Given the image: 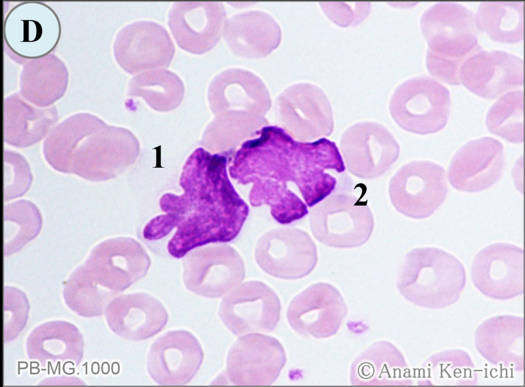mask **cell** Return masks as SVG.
<instances>
[{
    "mask_svg": "<svg viewBox=\"0 0 525 387\" xmlns=\"http://www.w3.org/2000/svg\"><path fill=\"white\" fill-rule=\"evenodd\" d=\"M120 129L88 113L75 115L61 136L52 167L87 180L114 177L122 165Z\"/></svg>",
    "mask_w": 525,
    "mask_h": 387,
    "instance_id": "obj_1",
    "label": "cell"
},
{
    "mask_svg": "<svg viewBox=\"0 0 525 387\" xmlns=\"http://www.w3.org/2000/svg\"><path fill=\"white\" fill-rule=\"evenodd\" d=\"M420 27L428 44L429 73L447 84H457L462 63L481 49L473 12L457 3L438 2L423 12Z\"/></svg>",
    "mask_w": 525,
    "mask_h": 387,
    "instance_id": "obj_2",
    "label": "cell"
},
{
    "mask_svg": "<svg viewBox=\"0 0 525 387\" xmlns=\"http://www.w3.org/2000/svg\"><path fill=\"white\" fill-rule=\"evenodd\" d=\"M466 282L462 263L453 255L435 247L410 251L397 279L400 293L412 301L429 297L457 295Z\"/></svg>",
    "mask_w": 525,
    "mask_h": 387,
    "instance_id": "obj_3",
    "label": "cell"
},
{
    "mask_svg": "<svg viewBox=\"0 0 525 387\" xmlns=\"http://www.w3.org/2000/svg\"><path fill=\"white\" fill-rule=\"evenodd\" d=\"M450 107L449 90L425 76L413 77L399 85L389 103L391 114L398 125L420 135L443 129L449 119Z\"/></svg>",
    "mask_w": 525,
    "mask_h": 387,
    "instance_id": "obj_4",
    "label": "cell"
},
{
    "mask_svg": "<svg viewBox=\"0 0 525 387\" xmlns=\"http://www.w3.org/2000/svg\"><path fill=\"white\" fill-rule=\"evenodd\" d=\"M310 223L317 240L337 248L363 245L374 228L373 215L367 203L345 194L332 195L312 209Z\"/></svg>",
    "mask_w": 525,
    "mask_h": 387,
    "instance_id": "obj_5",
    "label": "cell"
},
{
    "mask_svg": "<svg viewBox=\"0 0 525 387\" xmlns=\"http://www.w3.org/2000/svg\"><path fill=\"white\" fill-rule=\"evenodd\" d=\"M448 191L444 168L426 160L403 166L389 186L390 199L395 209L414 219L432 215L444 202Z\"/></svg>",
    "mask_w": 525,
    "mask_h": 387,
    "instance_id": "obj_6",
    "label": "cell"
},
{
    "mask_svg": "<svg viewBox=\"0 0 525 387\" xmlns=\"http://www.w3.org/2000/svg\"><path fill=\"white\" fill-rule=\"evenodd\" d=\"M280 310L279 299L271 288L261 281H249L223 298L218 314L226 327L239 336L272 331Z\"/></svg>",
    "mask_w": 525,
    "mask_h": 387,
    "instance_id": "obj_7",
    "label": "cell"
},
{
    "mask_svg": "<svg viewBox=\"0 0 525 387\" xmlns=\"http://www.w3.org/2000/svg\"><path fill=\"white\" fill-rule=\"evenodd\" d=\"M286 362L284 349L276 338L260 334L239 337L229 351L225 375L236 385H269Z\"/></svg>",
    "mask_w": 525,
    "mask_h": 387,
    "instance_id": "obj_8",
    "label": "cell"
},
{
    "mask_svg": "<svg viewBox=\"0 0 525 387\" xmlns=\"http://www.w3.org/2000/svg\"><path fill=\"white\" fill-rule=\"evenodd\" d=\"M347 313V304L338 289L330 283L318 282L293 298L287 318L299 334L326 338L337 333Z\"/></svg>",
    "mask_w": 525,
    "mask_h": 387,
    "instance_id": "obj_9",
    "label": "cell"
},
{
    "mask_svg": "<svg viewBox=\"0 0 525 387\" xmlns=\"http://www.w3.org/2000/svg\"><path fill=\"white\" fill-rule=\"evenodd\" d=\"M256 260L266 272L285 279L302 278L314 269L317 261L316 247L306 232L281 228L266 233L259 240Z\"/></svg>",
    "mask_w": 525,
    "mask_h": 387,
    "instance_id": "obj_10",
    "label": "cell"
},
{
    "mask_svg": "<svg viewBox=\"0 0 525 387\" xmlns=\"http://www.w3.org/2000/svg\"><path fill=\"white\" fill-rule=\"evenodd\" d=\"M115 58L126 72L134 74L145 70L167 67L175 47L169 32L161 25L138 21L123 27L113 45Z\"/></svg>",
    "mask_w": 525,
    "mask_h": 387,
    "instance_id": "obj_11",
    "label": "cell"
},
{
    "mask_svg": "<svg viewBox=\"0 0 525 387\" xmlns=\"http://www.w3.org/2000/svg\"><path fill=\"white\" fill-rule=\"evenodd\" d=\"M204 352L198 340L189 331H169L152 344L147 366L151 378L160 385H184L199 371Z\"/></svg>",
    "mask_w": 525,
    "mask_h": 387,
    "instance_id": "obj_12",
    "label": "cell"
},
{
    "mask_svg": "<svg viewBox=\"0 0 525 387\" xmlns=\"http://www.w3.org/2000/svg\"><path fill=\"white\" fill-rule=\"evenodd\" d=\"M219 2H176L168 13V25L178 46L201 54L219 41L226 17Z\"/></svg>",
    "mask_w": 525,
    "mask_h": 387,
    "instance_id": "obj_13",
    "label": "cell"
},
{
    "mask_svg": "<svg viewBox=\"0 0 525 387\" xmlns=\"http://www.w3.org/2000/svg\"><path fill=\"white\" fill-rule=\"evenodd\" d=\"M361 123L343 134L340 148L349 170L362 178L382 174L399 154V147L384 127L374 123Z\"/></svg>",
    "mask_w": 525,
    "mask_h": 387,
    "instance_id": "obj_14",
    "label": "cell"
},
{
    "mask_svg": "<svg viewBox=\"0 0 525 387\" xmlns=\"http://www.w3.org/2000/svg\"><path fill=\"white\" fill-rule=\"evenodd\" d=\"M459 79L474 94L493 99L523 85V59L506 51L480 49L462 63Z\"/></svg>",
    "mask_w": 525,
    "mask_h": 387,
    "instance_id": "obj_15",
    "label": "cell"
},
{
    "mask_svg": "<svg viewBox=\"0 0 525 387\" xmlns=\"http://www.w3.org/2000/svg\"><path fill=\"white\" fill-rule=\"evenodd\" d=\"M504 166L502 144L483 137L467 142L455 153L449 166L448 179L457 190L480 192L499 179Z\"/></svg>",
    "mask_w": 525,
    "mask_h": 387,
    "instance_id": "obj_16",
    "label": "cell"
},
{
    "mask_svg": "<svg viewBox=\"0 0 525 387\" xmlns=\"http://www.w3.org/2000/svg\"><path fill=\"white\" fill-rule=\"evenodd\" d=\"M523 251L515 245L498 242L480 250L472 264L477 288L494 296L516 294L522 289Z\"/></svg>",
    "mask_w": 525,
    "mask_h": 387,
    "instance_id": "obj_17",
    "label": "cell"
},
{
    "mask_svg": "<svg viewBox=\"0 0 525 387\" xmlns=\"http://www.w3.org/2000/svg\"><path fill=\"white\" fill-rule=\"evenodd\" d=\"M169 316L161 302L145 293L125 294L115 298L108 311L112 330L128 340L141 341L160 332Z\"/></svg>",
    "mask_w": 525,
    "mask_h": 387,
    "instance_id": "obj_18",
    "label": "cell"
},
{
    "mask_svg": "<svg viewBox=\"0 0 525 387\" xmlns=\"http://www.w3.org/2000/svg\"><path fill=\"white\" fill-rule=\"evenodd\" d=\"M223 35L235 55L249 59L265 57L275 50L281 40V29L268 13L250 10L235 14L224 26Z\"/></svg>",
    "mask_w": 525,
    "mask_h": 387,
    "instance_id": "obj_19",
    "label": "cell"
},
{
    "mask_svg": "<svg viewBox=\"0 0 525 387\" xmlns=\"http://www.w3.org/2000/svg\"><path fill=\"white\" fill-rule=\"evenodd\" d=\"M210 260V263L186 264L183 278L190 291L203 297H220L243 280V260L231 247L216 246Z\"/></svg>",
    "mask_w": 525,
    "mask_h": 387,
    "instance_id": "obj_20",
    "label": "cell"
},
{
    "mask_svg": "<svg viewBox=\"0 0 525 387\" xmlns=\"http://www.w3.org/2000/svg\"><path fill=\"white\" fill-rule=\"evenodd\" d=\"M407 364L399 349L392 343H373L353 360L350 368L352 385L398 386L408 382Z\"/></svg>",
    "mask_w": 525,
    "mask_h": 387,
    "instance_id": "obj_21",
    "label": "cell"
},
{
    "mask_svg": "<svg viewBox=\"0 0 525 387\" xmlns=\"http://www.w3.org/2000/svg\"><path fill=\"white\" fill-rule=\"evenodd\" d=\"M58 119L54 106L36 108L15 93L3 101V140L16 147L32 146L48 134Z\"/></svg>",
    "mask_w": 525,
    "mask_h": 387,
    "instance_id": "obj_22",
    "label": "cell"
},
{
    "mask_svg": "<svg viewBox=\"0 0 525 387\" xmlns=\"http://www.w3.org/2000/svg\"><path fill=\"white\" fill-rule=\"evenodd\" d=\"M209 99L214 110L239 105L265 111L270 99L262 80L249 70L231 68L216 75L208 88Z\"/></svg>",
    "mask_w": 525,
    "mask_h": 387,
    "instance_id": "obj_23",
    "label": "cell"
},
{
    "mask_svg": "<svg viewBox=\"0 0 525 387\" xmlns=\"http://www.w3.org/2000/svg\"><path fill=\"white\" fill-rule=\"evenodd\" d=\"M68 78L66 65L55 55L31 58L24 64L21 73L19 93L33 105L47 107L64 95Z\"/></svg>",
    "mask_w": 525,
    "mask_h": 387,
    "instance_id": "obj_24",
    "label": "cell"
},
{
    "mask_svg": "<svg viewBox=\"0 0 525 387\" xmlns=\"http://www.w3.org/2000/svg\"><path fill=\"white\" fill-rule=\"evenodd\" d=\"M116 246V239L102 242L93 249L84 266L98 275L104 286L123 291L145 275L148 265L124 263Z\"/></svg>",
    "mask_w": 525,
    "mask_h": 387,
    "instance_id": "obj_25",
    "label": "cell"
},
{
    "mask_svg": "<svg viewBox=\"0 0 525 387\" xmlns=\"http://www.w3.org/2000/svg\"><path fill=\"white\" fill-rule=\"evenodd\" d=\"M478 29L492 39L505 43L523 37V2H483L475 16Z\"/></svg>",
    "mask_w": 525,
    "mask_h": 387,
    "instance_id": "obj_26",
    "label": "cell"
},
{
    "mask_svg": "<svg viewBox=\"0 0 525 387\" xmlns=\"http://www.w3.org/2000/svg\"><path fill=\"white\" fill-rule=\"evenodd\" d=\"M184 91L183 82L176 73L161 69L132 77L128 86L129 95L142 96L150 106L159 111L176 107Z\"/></svg>",
    "mask_w": 525,
    "mask_h": 387,
    "instance_id": "obj_27",
    "label": "cell"
},
{
    "mask_svg": "<svg viewBox=\"0 0 525 387\" xmlns=\"http://www.w3.org/2000/svg\"><path fill=\"white\" fill-rule=\"evenodd\" d=\"M41 227L39 211L31 201L20 200L4 206V255L18 251L37 235Z\"/></svg>",
    "mask_w": 525,
    "mask_h": 387,
    "instance_id": "obj_28",
    "label": "cell"
},
{
    "mask_svg": "<svg viewBox=\"0 0 525 387\" xmlns=\"http://www.w3.org/2000/svg\"><path fill=\"white\" fill-rule=\"evenodd\" d=\"M523 92L512 91L500 97L489 109L486 125L492 134L513 143L523 140Z\"/></svg>",
    "mask_w": 525,
    "mask_h": 387,
    "instance_id": "obj_29",
    "label": "cell"
},
{
    "mask_svg": "<svg viewBox=\"0 0 525 387\" xmlns=\"http://www.w3.org/2000/svg\"><path fill=\"white\" fill-rule=\"evenodd\" d=\"M32 175L26 158L18 152L3 151V200L23 196L29 190Z\"/></svg>",
    "mask_w": 525,
    "mask_h": 387,
    "instance_id": "obj_30",
    "label": "cell"
},
{
    "mask_svg": "<svg viewBox=\"0 0 525 387\" xmlns=\"http://www.w3.org/2000/svg\"><path fill=\"white\" fill-rule=\"evenodd\" d=\"M325 14L334 23L341 27L356 25L368 15L369 3L322 2Z\"/></svg>",
    "mask_w": 525,
    "mask_h": 387,
    "instance_id": "obj_31",
    "label": "cell"
}]
</instances>
